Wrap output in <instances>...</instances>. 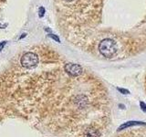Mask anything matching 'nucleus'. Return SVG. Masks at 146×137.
<instances>
[{
	"label": "nucleus",
	"instance_id": "f257e3e1",
	"mask_svg": "<svg viewBox=\"0 0 146 137\" xmlns=\"http://www.w3.org/2000/svg\"><path fill=\"white\" fill-rule=\"evenodd\" d=\"M117 44L111 39H105L99 44V51L105 58H111L117 52Z\"/></svg>",
	"mask_w": 146,
	"mask_h": 137
},
{
	"label": "nucleus",
	"instance_id": "f03ea898",
	"mask_svg": "<svg viewBox=\"0 0 146 137\" xmlns=\"http://www.w3.org/2000/svg\"><path fill=\"white\" fill-rule=\"evenodd\" d=\"M38 55L33 53V52H27L23 55V57L21 58V64L24 68H34L38 64Z\"/></svg>",
	"mask_w": 146,
	"mask_h": 137
},
{
	"label": "nucleus",
	"instance_id": "7ed1b4c3",
	"mask_svg": "<svg viewBox=\"0 0 146 137\" xmlns=\"http://www.w3.org/2000/svg\"><path fill=\"white\" fill-rule=\"evenodd\" d=\"M64 68H65V71L68 73V74H70L72 77L80 76L82 73V71H83L81 66L79 65V64H75V63H68L65 65Z\"/></svg>",
	"mask_w": 146,
	"mask_h": 137
},
{
	"label": "nucleus",
	"instance_id": "20e7f679",
	"mask_svg": "<svg viewBox=\"0 0 146 137\" xmlns=\"http://www.w3.org/2000/svg\"><path fill=\"white\" fill-rule=\"evenodd\" d=\"M134 125H146V122H140V121H130V122H126L118 128V131H121L123 129H126L128 127L131 126H134Z\"/></svg>",
	"mask_w": 146,
	"mask_h": 137
},
{
	"label": "nucleus",
	"instance_id": "39448f33",
	"mask_svg": "<svg viewBox=\"0 0 146 137\" xmlns=\"http://www.w3.org/2000/svg\"><path fill=\"white\" fill-rule=\"evenodd\" d=\"M85 137H100V134L98 130L94 129V128H89L85 131V134H84Z\"/></svg>",
	"mask_w": 146,
	"mask_h": 137
},
{
	"label": "nucleus",
	"instance_id": "423d86ee",
	"mask_svg": "<svg viewBox=\"0 0 146 137\" xmlns=\"http://www.w3.org/2000/svg\"><path fill=\"white\" fill-rule=\"evenodd\" d=\"M48 37H49V38H51L52 39L56 40L57 42L60 43V39H59V38H58V37L57 35H54V34H48Z\"/></svg>",
	"mask_w": 146,
	"mask_h": 137
},
{
	"label": "nucleus",
	"instance_id": "0eeeda50",
	"mask_svg": "<svg viewBox=\"0 0 146 137\" xmlns=\"http://www.w3.org/2000/svg\"><path fill=\"white\" fill-rule=\"evenodd\" d=\"M117 90L120 91L121 93H122V94H129L130 93V90H126V89H123V88H117Z\"/></svg>",
	"mask_w": 146,
	"mask_h": 137
},
{
	"label": "nucleus",
	"instance_id": "6e6552de",
	"mask_svg": "<svg viewBox=\"0 0 146 137\" xmlns=\"http://www.w3.org/2000/svg\"><path fill=\"white\" fill-rule=\"evenodd\" d=\"M45 12H46L45 8L43 7H39V11H38V13H39V17H43L44 15H45Z\"/></svg>",
	"mask_w": 146,
	"mask_h": 137
},
{
	"label": "nucleus",
	"instance_id": "1a4fd4ad",
	"mask_svg": "<svg viewBox=\"0 0 146 137\" xmlns=\"http://www.w3.org/2000/svg\"><path fill=\"white\" fill-rule=\"evenodd\" d=\"M140 107H141V109L143 110L144 112H146V104L143 102H140Z\"/></svg>",
	"mask_w": 146,
	"mask_h": 137
},
{
	"label": "nucleus",
	"instance_id": "9d476101",
	"mask_svg": "<svg viewBox=\"0 0 146 137\" xmlns=\"http://www.w3.org/2000/svg\"><path fill=\"white\" fill-rule=\"evenodd\" d=\"M6 43H7V41H3V42H0V51L4 49V47H5V45H6Z\"/></svg>",
	"mask_w": 146,
	"mask_h": 137
},
{
	"label": "nucleus",
	"instance_id": "9b49d317",
	"mask_svg": "<svg viewBox=\"0 0 146 137\" xmlns=\"http://www.w3.org/2000/svg\"><path fill=\"white\" fill-rule=\"evenodd\" d=\"M119 106H120L121 108H122V109H124V108H125V106H124V105H123V104H120V105H119Z\"/></svg>",
	"mask_w": 146,
	"mask_h": 137
},
{
	"label": "nucleus",
	"instance_id": "f8f14e48",
	"mask_svg": "<svg viewBox=\"0 0 146 137\" xmlns=\"http://www.w3.org/2000/svg\"><path fill=\"white\" fill-rule=\"evenodd\" d=\"M26 35H27V34H22V36L20 37V39H23V38H25Z\"/></svg>",
	"mask_w": 146,
	"mask_h": 137
},
{
	"label": "nucleus",
	"instance_id": "ddd939ff",
	"mask_svg": "<svg viewBox=\"0 0 146 137\" xmlns=\"http://www.w3.org/2000/svg\"><path fill=\"white\" fill-rule=\"evenodd\" d=\"M67 1H72V0H67Z\"/></svg>",
	"mask_w": 146,
	"mask_h": 137
}]
</instances>
